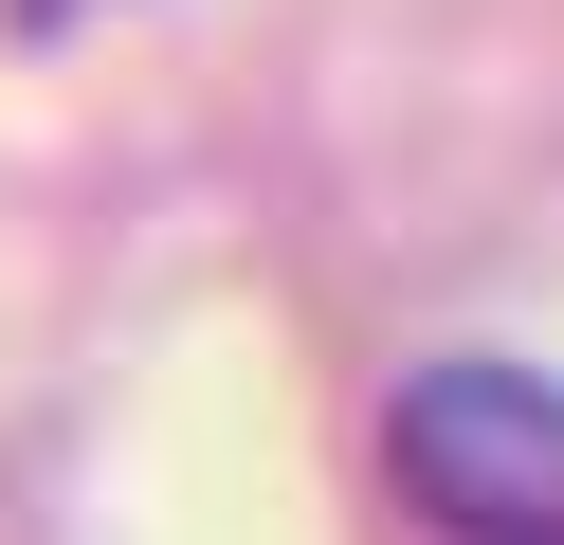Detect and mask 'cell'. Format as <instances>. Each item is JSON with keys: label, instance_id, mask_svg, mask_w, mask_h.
I'll return each mask as SVG.
<instances>
[{"label": "cell", "instance_id": "obj_1", "mask_svg": "<svg viewBox=\"0 0 564 545\" xmlns=\"http://www.w3.org/2000/svg\"><path fill=\"white\" fill-rule=\"evenodd\" d=\"M382 472L437 545H564V382L546 363H419Z\"/></svg>", "mask_w": 564, "mask_h": 545}]
</instances>
